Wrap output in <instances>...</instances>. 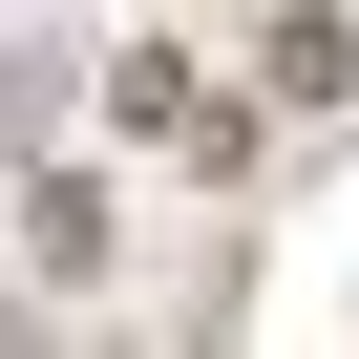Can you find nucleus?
Wrapping results in <instances>:
<instances>
[{
    "label": "nucleus",
    "mask_w": 359,
    "mask_h": 359,
    "mask_svg": "<svg viewBox=\"0 0 359 359\" xmlns=\"http://www.w3.org/2000/svg\"><path fill=\"white\" fill-rule=\"evenodd\" d=\"M106 127L127 148H233V106L191 85V43H106Z\"/></svg>",
    "instance_id": "obj_1"
},
{
    "label": "nucleus",
    "mask_w": 359,
    "mask_h": 359,
    "mask_svg": "<svg viewBox=\"0 0 359 359\" xmlns=\"http://www.w3.org/2000/svg\"><path fill=\"white\" fill-rule=\"evenodd\" d=\"M0 212H22L43 296H85V275H106V233H127V191H106V169H43V191H0Z\"/></svg>",
    "instance_id": "obj_2"
},
{
    "label": "nucleus",
    "mask_w": 359,
    "mask_h": 359,
    "mask_svg": "<svg viewBox=\"0 0 359 359\" xmlns=\"http://www.w3.org/2000/svg\"><path fill=\"white\" fill-rule=\"evenodd\" d=\"M254 85H275L296 127H338V106H359V22H338V0H296V22H254Z\"/></svg>",
    "instance_id": "obj_3"
}]
</instances>
